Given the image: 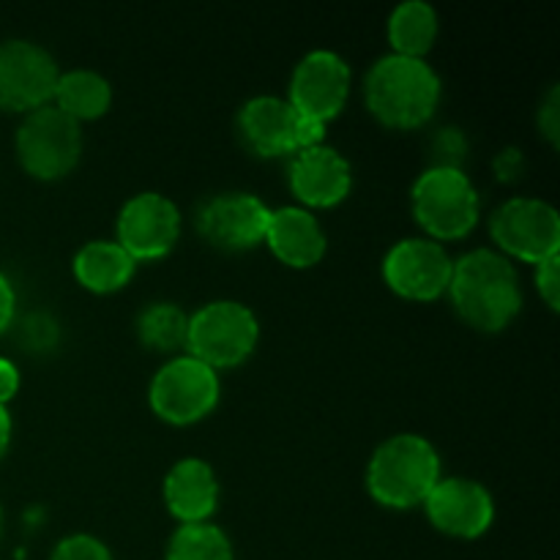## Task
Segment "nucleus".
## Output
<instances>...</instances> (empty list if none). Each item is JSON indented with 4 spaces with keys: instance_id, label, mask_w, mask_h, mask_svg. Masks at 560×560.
Returning <instances> with one entry per match:
<instances>
[{
    "instance_id": "obj_1",
    "label": "nucleus",
    "mask_w": 560,
    "mask_h": 560,
    "mask_svg": "<svg viewBox=\"0 0 560 560\" xmlns=\"http://www.w3.org/2000/svg\"><path fill=\"white\" fill-rule=\"evenodd\" d=\"M446 295L459 320L481 334L506 331L523 312L517 266L492 246H479L454 260Z\"/></svg>"
},
{
    "instance_id": "obj_2",
    "label": "nucleus",
    "mask_w": 560,
    "mask_h": 560,
    "mask_svg": "<svg viewBox=\"0 0 560 560\" xmlns=\"http://www.w3.org/2000/svg\"><path fill=\"white\" fill-rule=\"evenodd\" d=\"M441 102L443 80L424 58L386 52L364 74V104L386 129H421L435 118Z\"/></svg>"
},
{
    "instance_id": "obj_3",
    "label": "nucleus",
    "mask_w": 560,
    "mask_h": 560,
    "mask_svg": "<svg viewBox=\"0 0 560 560\" xmlns=\"http://www.w3.org/2000/svg\"><path fill=\"white\" fill-rule=\"evenodd\" d=\"M441 479V454L419 432H397L377 443L364 476L370 498L388 512L421 509Z\"/></svg>"
},
{
    "instance_id": "obj_4",
    "label": "nucleus",
    "mask_w": 560,
    "mask_h": 560,
    "mask_svg": "<svg viewBox=\"0 0 560 560\" xmlns=\"http://www.w3.org/2000/svg\"><path fill=\"white\" fill-rule=\"evenodd\" d=\"M410 213L424 238L446 246L474 233L481 195L463 167H427L410 186Z\"/></svg>"
},
{
    "instance_id": "obj_5",
    "label": "nucleus",
    "mask_w": 560,
    "mask_h": 560,
    "mask_svg": "<svg viewBox=\"0 0 560 560\" xmlns=\"http://www.w3.org/2000/svg\"><path fill=\"white\" fill-rule=\"evenodd\" d=\"M260 345V320L235 299H213L189 315L186 353L211 370H235L255 355Z\"/></svg>"
},
{
    "instance_id": "obj_6",
    "label": "nucleus",
    "mask_w": 560,
    "mask_h": 560,
    "mask_svg": "<svg viewBox=\"0 0 560 560\" xmlns=\"http://www.w3.org/2000/svg\"><path fill=\"white\" fill-rule=\"evenodd\" d=\"M222 399V377L189 353L170 355L148 383L153 416L170 427H195L206 421Z\"/></svg>"
},
{
    "instance_id": "obj_7",
    "label": "nucleus",
    "mask_w": 560,
    "mask_h": 560,
    "mask_svg": "<svg viewBox=\"0 0 560 560\" xmlns=\"http://www.w3.org/2000/svg\"><path fill=\"white\" fill-rule=\"evenodd\" d=\"M16 159L22 170L36 180H60L74 173L82 159L85 137L82 126L60 113L55 104L22 115L14 137Z\"/></svg>"
},
{
    "instance_id": "obj_8",
    "label": "nucleus",
    "mask_w": 560,
    "mask_h": 560,
    "mask_svg": "<svg viewBox=\"0 0 560 560\" xmlns=\"http://www.w3.org/2000/svg\"><path fill=\"white\" fill-rule=\"evenodd\" d=\"M490 235L512 262L539 266L560 255V213L541 197H509L490 213Z\"/></svg>"
},
{
    "instance_id": "obj_9",
    "label": "nucleus",
    "mask_w": 560,
    "mask_h": 560,
    "mask_svg": "<svg viewBox=\"0 0 560 560\" xmlns=\"http://www.w3.org/2000/svg\"><path fill=\"white\" fill-rule=\"evenodd\" d=\"M452 271L454 257L448 255L446 246L424 235L394 241L381 262L386 288L399 299L416 301V304L443 299L448 293Z\"/></svg>"
},
{
    "instance_id": "obj_10",
    "label": "nucleus",
    "mask_w": 560,
    "mask_h": 560,
    "mask_svg": "<svg viewBox=\"0 0 560 560\" xmlns=\"http://www.w3.org/2000/svg\"><path fill=\"white\" fill-rule=\"evenodd\" d=\"M184 233V217L173 197L162 191H137L120 206L115 219V241L140 262L167 257Z\"/></svg>"
},
{
    "instance_id": "obj_11",
    "label": "nucleus",
    "mask_w": 560,
    "mask_h": 560,
    "mask_svg": "<svg viewBox=\"0 0 560 560\" xmlns=\"http://www.w3.org/2000/svg\"><path fill=\"white\" fill-rule=\"evenodd\" d=\"M353 93V69L334 49H312L293 66L288 80V102L304 118L331 124L345 113Z\"/></svg>"
},
{
    "instance_id": "obj_12",
    "label": "nucleus",
    "mask_w": 560,
    "mask_h": 560,
    "mask_svg": "<svg viewBox=\"0 0 560 560\" xmlns=\"http://www.w3.org/2000/svg\"><path fill=\"white\" fill-rule=\"evenodd\" d=\"M58 60L47 47L31 38H3L0 42V109L27 115L52 104L60 77Z\"/></svg>"
},
{
    "instance_id": "obj_13",
    "label": "nucleus",
    "mask_w": 560,
    "mask_h": 560,
    "mask_svg": "<svg viewBox=\"0 0 560 560\" xmlns=\"http://www.w3.org/2000/svg\"><path fill=\"white\" fill-rule=\"evenodd\" d=\"M421 509L438 534L459 541L481 539L498 512L490 487L470 476H443Z\"/></svg>"
},
{
    "instance_id": "obj_14",
    "label": "nucleus",
    "mask_w": 560,
    "mask_h": 560,
    "mask_svg": "<svg viewBox=\"0 0 560 560\" xmlns=\"http://www.w3.org/2000/svg\"><path fill=\"white\" fill-rule=\"evenodd\" d=\"M271 208L252 191H219L197 211V233L222 252H249L262 246Z\"/></svg>"
},
{
    "instance_id": "obj_15",
    "label": "nucleus",
    "mask_w": 560,
    "mask_h": 560,
    "mask_svg": "<svg viewBox=\"0 0 560 560\" xmlns=\"http://www.w3.org/2000/svg\"><path fill=\"white\" fill-rule=\"evenodd\" d=\"M288 189L295 206L312 213L337 208L353 191V164L328 142L295 151L288 159Z\"/></svg>"
},
{
    "instance_id": "obj_16",
    "label": "nucleus",
    "mask_w": 560,
    "mask_h": 560,
    "mask_svg": "<svg viewBox=\"0 0 560 560\" xmlns=\"http://www.w3.org/2000/svg\"><path fill=\"white\" fill-rule=\"evenodd\" d=\"M238 135L244 145L260 159H290L299 151L295 131H299V113L284 96L260 93L241 104Z\"/></svg>"
},
{
    "instance_id": "obj_17",
    "label": "nucleus",
    "mask_w": 560,
    "mask_h": 560,
    "mask_svg": "<svg viewBox=\"0 0 560 560\" xmlns=\"http://www.w3.org/2000/svg\"><path fill=\"white\" fill-rule=\"evenodd\" d=\"M162 501L178 525L211 523L222 501V485L213 465L202 457H184L164 474Z\"/></svg>"
},
{
    "instance_id": "obj_18",
    "label": "nucleus",
    "mask_w": 560,
    "mask_h": 560,
    "mask_svg": "<svg viewBox=\"0 0 560 560\" xmlns=\"http://www.w3.org/2000/svg\"><path fill=\"white\" fill-rule=\"evenodd\" d=\"M262 246H268V252L282 266L293 268V271H306V268L323 262L328 252V235L320 219L312 211L301 206H282L271 208Z\"/></svg>"
},
{
    "instance_id": "obj_19",
    "label": "nucleus",
    "mask_w": 560,
    "mask_h": 560,
    "mask_svg": "<svg viewBox=\"0 0 560 560\" xmlns=\"http://www.w3.org/2000/svg\"><path fill=\"white\" fill-rule=\"evenodd\" d=\"M71 273L88 293L113 295L129 288L137 273V260L115 238H93L74 252Z\"/></svg>"
},
{
    "instance_id": "obj_20",
    "label": "nucleus",
    "mask_w": 560,
    "mask_h": 560,
    "mask_svg": "<svg viewBox=\"0 0 560 560\" xmlns=\"http://www.w3.org/2000/svg\"><path fill=\"white\" fill-rule=\"evenodd\" d=\"M113 82L96 69H69L60 71L55 85L52 104L77 124L98 120L113 107Z\"/></svg>"
},
{
    "instance_id": "obj_21",
    "label": "nucleus",
    "mask_w": 560,
    "mask_h": 560,
    "mask_svg": "<svg viewBox=\"0 0 560 560\" xmlns=\"http://www.w3.org/2000/svg\"><path fill=\"white\" fill-rule=\"evenodd\" d=\"M438 36H441V16L427 0H402L388 14L386 38L394 55L427 60Z\"/></svg>"
},
{
    "instance_id": "obj_22",
    "label": "nucleus",
    "mask_w": 560,
    "mask_h": 560,
    "mask_svg": "<svg viewBox=\"0 0 560 560\" xmlns=\"http://www.w3.org/2000/svg\"><path fill=\"white\" fill-rule=\"evenodd\" d=\"M135 331L142 348L153 350V353H186L189 312L175 301H153L137 315Z\"/></svg>"
},
{
    "instance_id": "obj_23",
    "label": "nucleus",
    "mask_w": 560,
    "mask_h": 560,
    "mask_svg": "<svg viewBox=\"0 0 560 560\" xmlns=\"http://www.w3.org/2000/svg\"><path fill=\"white\" fill-rule=\"evenodd\" d=\"M164 560H235V550L228 530L211 520L175 525L164 547Z\"/></svg>"
},
{
    "instance_id": "obj_24",
    "label": "nucleus",
    "mask_w": 560,
    "mask_h": 560,
    "mask_svg": "<svg viewBox=\"0 0 560 560\" xmlns=\"http://www.w3.org/2000/svg\"><path fill=\"white\" fill-rule=\"evenodd\" d=\"M49 560H115L113 550L93 534H69L52 547Z\"/></svg>"
},
{
    "instance_id": "obj_25",
    "label": "nucleus",
    "mask_w": 560,
    "mask_h": 560,
    "mask_svg": "<svg viewBox=\"0 0 560 560\" xmlns=\"http://www.w3.org/2000/svg\"><path fill=\"white\" fill-rule=\"evenodd\" d=\"M430 148L435 153V162L430 167H459L468 142H465V135L459 129H441L432 137Z\"/></svg>"
},
{
    "instance_id": "obj_26",
    "label": "nucleus",
    "mask_w": 560,
    "mask_h": 560,
    "mask_svg": "<svg viewBox=\"0 0 560 560\" xmlns=\"http://www.w3.org/2000/svg\"><path fill=\"white\" fill-rule=\"evenodd\" d=\"M534 284L539 299L545 301V306L550 312H558L560 306V255L550 257V260H541L539 266H534Z\"/></svg>"
},
{
    "instance_id": "obj_27",
    "label": "nucleus",
    "mask_w": 560,
    "mask_h": 560,
    "mask_svg": "<svg viewBox=\"0 0 560 560\" xmlns=\"http://www.w3.org/2000/svg\"><path fill=\"white\" fill-rule=\"evenodd\" d=\"M536 126H539L541 137H545L552 148H558L560 142V88L558 85H550L545 96H541L539 109H536Z\"/></svg>"
},
{
    "instance_id": "obj_28",
    "label": "nucleus",
    "mask_w": 560,
    "mask_h": 560,
    "mask_svg": "<svg viewBox=\"0 0 560 560\" xmlns=\"http://www.w3.org/2000/svg\"><path fill=\"white\" fill-rule=\"evenodd\" d=\"M20 386H22L20 366H16L11 359H5V355H0V405H3V408H9L11 399L20 394Z\"/></svg>"
},
{
    "instance_id": "obj_29",
    "label": "nucleus",
    "mask_w": 560,
    "mask_h": 560,
    "mask_svg": "<svg viewBox=\"0 0 560 560\" xmlns=\"http://www.w3.org/2000/svg\"><path fill=\"white\" fill-rule=\"evenodd\" d=\"M492 167H495L498 178L501 180H517L520 175L525 173V156L520 148H506L503 153H498L495 162H492Z\"/></svg>"
},
{
    "instance_id": "obj_30",
    "label": "nucleus",
    "mask_w": 560,
    "mask_h": 560,
    "mask_svg": "<svg viewBox=\"0 0 560 560\" xmlns=\"http://www.w3.org/2000/svg\"><path fill=\"white\" fill-rule=\"evenodd\" d=\"M14 317H16V290L14 284H11V279L3 273V268H0V334L9 331Z\"/></svg>"
},
{
    "instance_id": "obj_31",
    "label": "nucleus",
    "mask_w": 560,
    "mask_h": 560,
    "mask_svg": "<svg viewBox=\"0 0 560 560\" xmlns=\"http://www.w3.org/2000/svg\"><path fill=\"white\" fill-rule=\"evenodd\" d=\"M11 435H14V421H11L9 408H3V405H0V457L9 452Z\"/></svg>"
},
{
    "instance_id": "obj_32",
    "label": "nucleus",
    "mask_w": 560,
    "mask_h": 560,
    "mask_svg": "<svg viewBox=\"0 0 560 560\" xmlns=\"http://www.w3.org/2000/svg\"><path fill=\"white\" fill-rule=\"evenodd\" d=\"M0 534H3V506H0Z\"/></svg>"
}]
</instances>
